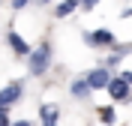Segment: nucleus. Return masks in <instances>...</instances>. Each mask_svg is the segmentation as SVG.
<instances>
[{"instance_id": "obj_1", "label": "nucleus", "mask_w": 132, "mask_h": 126, "mask_svg": "<svg viewBox=\"0 0 132 126\" xmlns=\"http://www.w3.org/2000/svg\"><path fill=\"white\" fill-rule=\"evenodd\" d=\"M48 66H51V45L42 42L39 48H33L27 54V69H30V75H45Z\"/></svg>"}, {"instance_id": "obj_2", "label": "nucleus", "mask_w": 132, "mask_h": 126, "mask_svg": "<svg viewBox=\"0 0 132 126\" xmlns=\"http://www.w3.org/2000/svg\"><path fill=\"white\" fill-rule=\"evenodd\" d=\"M111 78H114V75H111V72H108L105 66H99V69H90V72L84 75V81L90 84V90H105Z\"/></svg>"}, {"instance_id": "obj_3", "label": "nucleus", "mask_w": 132, "mask_h": 126, "mask_svg": "<svg viewBox=\"0 0 132 126\" xmlns=\"http://www.w3.org/2000/svg\"><path fill=\"white\" fill-rule=\"evenodd\" d=\"M105 90L111 93V99H114V102H129V96H132V93H129V84H126L120 75H114V78H111Z\"/></svg>"}, {"instance_id": "obj_4", "label": "nucleus", "mask_w": 132, "mask_h": 126, "mask_svg": "<svg viewBox=\"0 0 132 126\" xmlns=\"http://www.w3.org/2000/svg\"><path fill=\"white\" fill-rule=\"evenodd\" d=\"M21 99V81H12L6 84L3 90H0V108H9V105H15Z\"/></svg>"}, {"instance_id": "obj_5", "label": "nucleus", "mask_w": 132, "mask_h": 126, "mask_svg": "<svg viewBox=\"0 0 132 126\" xmlns=\"http://www.w3.org/2000/svg\"><path fill=\"white\" fill-rule=\"evenodd\" d=\"M84 42H90V45H114V33H111V30H96V33H84Z\"/></svg>"}, {"instance_id": "obj_6", "label": "nucleus", "mask_w": 132, "mask_h": 126, "mask_svg": "<svg viewBox=\"0 0 132 126\" xmlns=\"http://www.w3.org/2000/svg\"><path fill=\"white\" fill-rule=\"evenodd\" d=\"M9 45H12V51H15L18 57H27V54H30V51H33L30 45H27V42L21 39V36H18V33H15V30L9 33Z\"/></svg>"}, {"instance_id": "obj_7", "label": "nucleus", "mask_w": 132, "mask_h": 126, "mask_svg": "<svg viewBox=\"0 0 132 126\" xmlns=\"http://www.w3.org/2000/svg\"><path fill=\"white\" fill-rule=\"evenodd\" d=\"M39 117H42V126H57V108L54 105H42Z\"/></svg>"}, {"instance_id": "obj_8", "label": "nucleus", "mask_w": 132, "mask_h": 126, "mask_svg": "<svg viewBox=\"0 0 132 126\" xmlns=\"http://www.w3.org/2000/svg\"><path fill=\"white\" fill-rule=\"evenodd\" d=\"M90 84H87V81H84V78H78V81H72V96H75V99H87V96H90Z\"/></svg>"}, {"instance_id": "obj_9", "label": "nucleus", "mask_w": 132, "mask_h": 126, "mask_svg": "<svg viewBox=\"0 0 132 126\" xmlns=\"http://www.w3.org/2000/svg\"><path fill=\"white\" fill-rule=\"evenodd\" d=\"M78 3H81V0H63V3H57V6H54V15H57V18H66L69 12H75V6H78Z\"/></svg>"}, {"instance_id": "obj_10", "label": "nucleus", "mask_w": 132, "mask_h": 126, "mask_svg": "<svg viewBox=\"0 0 132 126\" xmlns=\"http://www.w3.org/2000/svg\"><path fill=\"white\" fill-rule=\"evenodd\" d=\"M99 117H102V123H114V108H111V105L99 108Z\"/></svg>"}, {"instance_id": "obj_11", "label": "nucleus", "mask_w": 132, "mask_h": 126, "mask_svg": "<svg viewBox=\"0 0 132 126\" xmlns=\"http://www.w3.org/2000/svg\"><path fill=\"white\" fill-rule=\"evenodd\" d=\"M81 6L90 12V9H96V6H99V0H81Z\"/></svg>"}, {"instance_id": "obj_12", "label": "nucleus", "mask_w": 132, "mask_h": 126, "mask_svg": "<svg viewBox=\"0 0 132 126\" xmlns=\"http://www.w3.org/2000/svg\"><path fill=\"white\" fill-rule=\"evenodd\" d=\"M27 3H30V0H12V9H24Z\"/></svg>"}, {"instance_id": "obj_13", "label": "nucleus", "mask_w": 132, "mask_h": 126, "mask_svg": "<svg viewBox=\"0 0 132 126\" xmlns=\"http://www.w3.org/2000/svg\"><path fill=\"white\" fill-rule=\"evenodd\" d=\"M0 126H9V117H6V111H0Z\"/></svg>"}, {"instance_id": "obj_14", "label": "nucleus", "mask_w": 132, "mask_h": 126, "mask_svg": "<svg viewBox=\"0 0 132 126\" xmlns=\"http://www.w3.org/2000/svg\"><path fill=\"white\" fill-rule=\"evenodd\" d=\"M120 78H123L126 84H132V72H120Z\"/></svg>"}, {"instance_id": "obj_15", "label": "nucleus", "mask_w": 132, "mask_h": 126, "mask_svg": "<svg viewBox=\"0 0 132 126\" xmlns=\"http://www.w3.org/2000/svg\"><path fill=\"white\" fill-rule=\"evenodd\" d=\"M9 126H33L30 120H18V123H9Z\"/></svg>"}, {"instance_id": "obj_16", "label": "nucleus", "mask_w": 132, "mask_h": 126, "mask_svg": "<svg viewBox=\"0 0 132 126\" xmlns=\"http://www.w3.org/2000/svg\"><path fill=\"white\" fill-rule=\"evenodd\" d=\"M39 3H51V0H39Z\"/></svg>"}, {"instance_id": "obj_17", "label": "nucleus", "mask_w": 132, "mask_h": 126, "mask_svg": "<svg viewBox=\"0 0 132 126\" xmlns=\"http://www.w3.org/2000/svg\"><path fill=\"white\" fill-rule=\"evenodd\" d=\"M129 102H132V96H129Z\"/></svg>"}]
</instances>
